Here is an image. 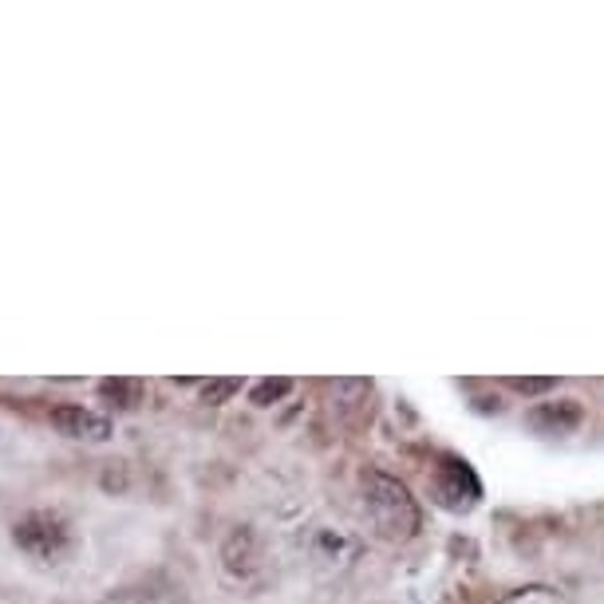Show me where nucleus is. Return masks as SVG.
Returning <instances> with one entry per match:
<instances>
[{"instance_id":"6e6552de","label":"nucleus","mask_w":604,"mask_h":604,"mask_svg":"<svg viewBox=\"0 0 604 604\" xmlns=\"http://www.w3.org/2000/svg\"><path fill=\"white\" fill-rule=\"evenodd\" d=\"M99 396L111 399V407H119V411H131L142 396V384L139 379H104V384H99Z\"/></svg>"},{"instance_id":"423d86ee","label":"nucleus","mask_w":604,"mask_h":604,"mask_svg":"<svg viewBox=\"0 0 604 604\" xmlns=\"http://www.w3.org/2000/svg\"><path fill=\"white\" fill-rule=\"evenodd\" d=\"M463 486L471 494H478V478H474V471L466 463H459V459H443V494L454 501H463L459 494H463Z\"/></svg>"},{"instance_id":"1a4fd4ad","label":"nucleus","mask_w":604,"mask_h":604,"mask_svg":"<svg viewBox=\"0 0 604 604\" xmlns=\"http://www.w3.org/2000/svg\"><path fill=\"white\" fill-rule=\"evenodd\" d=\"M241 391V379L237 376H226V379H206L202 384V403H209V407H222V403H229V399Z\"/></svg>"},{"instance_id":"f03ea898","label":"nucleus","mask_w":604,"mask_h":604,"mask_svg":"<svg viewBox=\"0 0 604 604\" xmlns=\"http://www.w3.org/2000/svg\"><path fill=\"white\" fill-rule=\"evenodd\" d=\"M12 546L32 561L56 565L72 553V521L56 510H32L12 526Z\"/></svg>"},{"instance_id":"7ed1b4c3","label":"nucleus","mask_w":604,"mask_h":604,"mask_svg":"<svg viewBox=\"0 0 604 604\" xmlns=\"http://www.w3.org/2000/svg\"><path fill=\"white\" fill-rule=\"evenodd\" d=\"M52 427L67 439H84V443H107L111 439V419L91 411V407H79V403H60L47 411Z\"/></svg>"},{"instance_id":"f257e3e1","label":"nucleus","mask_w":604,"mask_h":604,"mask_svg":"<svg viewBox=\"0 0 604 604\" xmlns=\"http://www.w3.org/2000/svg\"><path fill=\"white\" fill-rule=\"evenodd\" d=\"M364 510H368L371 526L379 529V538L388 541H407L416 538L419 529V506L411 498L403 482L391 478L384 471L364 474Z\"/></svg>"},{"instance_id":"0eeeda50","label":"nucleus","mask_w":604,"mask_h":604,"mask_svg":"<svg viewBox=\"0 0 604 604\" xmlns=\"http://www.w3.org/2000/svg\"><path fill=\"white\" fill-rule=\"evenodd\" d=\"M289 391H293V379H289V376L257 379L254 388H249V403H254V407H273V403H281Z\"/></svg>"},{"instance_id":"9d476101","label":"nucleus","mask_w":604,"mask_h":604,"mask_svg":"<svg viewBox=\"0 0 604 604\" xmlns=\"http://www.w3.org/2000/svg\"><path fill=\"white\" fill-rule=\"evenodd\" d=\"M498 604H565V601H561L558 589L529 585V589H518V593H510V596H501Z\"/></svg>"},{"instance_id":"9b49d317","label":"nucleus","mask_w":604,"mask_h":604,"mask_svg":"<svg viewBox=\"0 0 604 604\" xmlns=\"http://www.w3.org/2000/svg\"><path fill=\"white\" fill-rule=\"evenodd\" d=\"M506 388L518 391V396H546V391H558V379L553 376H510Z\"/></svg>"},{"instance_id":"39448f33","label":"nucleus","mask_w":604,"mask_h":604,"mask_svg":"<svg viewBox=\"0 0 604 604\" xmlns=\"http://www.w3.org/2000/svg\"><path fill=\"white\" fill-rule=\"evenodd\" d=\"M257 561H261V549H257V533L249 526H237L226 541H222V569L237 581L257 573Z\"/></svg>"},{"instance_id":"20e7f679","label":"nucleus","mask_w":604,"mask_h":604,"mask_svg":"<svg viewBox=\"0 0 604 604\" xmlns=\"http://www.w3.org/2000/svg\"><path fill=\"white\" fill-rule=\"evenodd\" d=\"M585 423V407L581 399H549V403H533L526 411V427L538 434H569Z\"/></svg>"}]
</instances>
